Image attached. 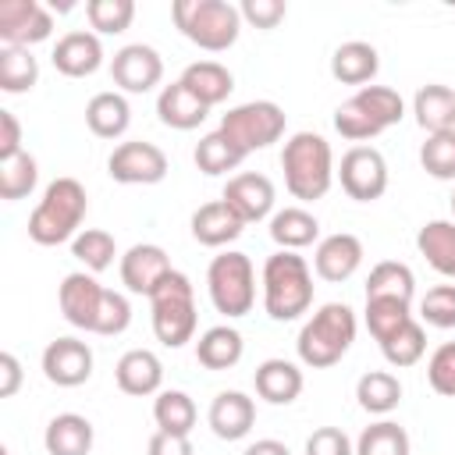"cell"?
Masks as SVG:
<instances>
[{"label":"cell","instance_id":"6da1fadb","mask_svg":"<svg viewBox=\"0 0 455 455\" xmlns=\"http://www.w3.org/2000/svg\"><path fill=\"white\" fill-rule=\"evenodd\" d=\"M313 306V270L299 252L277 249L263 263V309L270 320L288 323Z\"/></svg>","mask_w":455,"mask_h":455},{"label":"cell","instance_id":"7a4b0ae2","mask_svg":"<svg viewBox=\"0 0 455 455\" xmlns=\"http://www.w3.org/2000/svg\"><path fill=\"white\" fill-rule=\"evenodd\" d=\"M281 171H284V185L295 199H302V203L323 199L334 181L331 142L316 132H295L281 149Z\"/></svg>","mask_w":455,"mask_h":455},{"label":"cell","instance_id":"3957f363","mask_svg":"<svg viewBox=\"0 0 455 455\" xmlns=\"http://www.w3.org/2000/svg\"><path fill=\"white\" fill-rule=\"evenodd\" d=\"M89 210V196L82 188V181L75 178H53L39 199V206L28 217V238L36 245H60V242H75L78 228L85 220Z\"/></svg>","mask_w":455,"mask_h":455},{"label":"cell","instance_id":"277c9868","mask_svg":"<svg viewBox=\"0 0 455 455\" xmlns=\"http://www.w3.org/2000/svg\"><path fill=\"white\" fill-rule=\"evenodd\" d=\"M355 341V313L345 302H327L320 306L299 331V359L313 370H327L334 363H341V355L352 348Z\"/></svg>","mask_w":455,"mask_h":455},{"label":"cell","instance_id":"5b68a950","mask_svg":"<svg viewBox=\"0 0 455 455\" xmlns=\"http://www.w3.org/2000/svg\"><path fill=\"white\" fill-rule=\"evenodd\" d=\"M405 114V100L391 85H363L334 110V132L348 142L377 139L384 128L398 124Z\"/></svg>","mask_w":455,"mask_h":455},{"label":"cell","instance_id":"8992f818","mask_svg":"<svg viewBox=\"0 0 455 455\" xmlns=\"http://www.w3.org/2000/svg\"><path fill=\"white\" fill-rule=\"evenodd\" d=\"M171 14H174L178 32L210 53L235 46V39L242 32V11L228 0H178L171 7Z\"/></svg>","mask_w":455,"mask_h":455},{"label":"cell","instance_id":"52a82bcc","mask_svg":"<svg viewBox=\"0 0 455 455\" xmlns=\"http://www.w3.org/2000/svg\"><path fill=\"white\" fill-rule=\"evenodd\" d=\"M153 334L167 348H181L196 334V291L181 270H171L167 281L149 295Z\"/></svg>","mask_w":455,"mask_h":455},{"label":"cell","instance_id":"ba28073f","mask_svg":"<svg viewBox=\"0 0 455 455\" xmlns=\"http://www.w3.org/2000/svg\"><path fill=\"white\" fill-rule=\"evenodd\" d=\"M206 288L210 302L224 316H245L256 306V270L245 252H220L210 259L206 270Z\"/></svg>","mask_w":455,"mask_h":455},{"label":"cell","instance_id":"9c48e42d","mask_svg":"<svg viewBox=\"0 0 455 455\" xmlns=\"http://www.w3.org/2000/svg\"><path fill=\"white\" fill-rule=\"evenodd\" d=\"M220 132L249 156L256 149L274 146L284 135V110L274 100H252L238 103L220 117Z\"/></svg>","mask_w":455,"mask_h":455},{"label":"cell","instance_id":"30bf717a","mask_svg":"<svg viewBox=\"0 0 455 455\" xmlns=\"http://www.w3.org/2000/svg\"><path fill=\"white\" fill-rule=\"evenodd\" d=\"M338 181H341L345 196L355 199V203L380 199L387 192V160H384V153L373 149V146H352L341 156Z\"/></svg>","mask_w":455,"mask_h":455},{"label":"cell","instance_id":"8fae6325","mask_svg":"<svg viewBox=\"0 0 455 455\" xmlns=\"http://www.w3.org/2000/svg\"><path fill=\"white\" fill-rule=\"evenodd\" d=\"M107 174L117 185H156L167 178V153L142 139L121 142L107 160Z\"/></svg>","mask_w":455,"mask_h":455},{"label":"cell","instance_id":"7c38bea8","mask_svg":"<svg viewBox=\"0 0 455 455\" xmlns=\"http://www.w3.org/2000/svg\"><path fill=\"white\" fill-rule=\"evenodd\" d=\"M53 14L39 0H4L0 4V39L4 46H32L50 39Z\"/></svg>","mask_w":455,"mask_h":455},{"label":"cell","instance_id":"4fadbf2b","mask_svg":"<svg viewBox=\"0 0 455 455\" xmlns=\"http://www.w3.org/2000/svg\"><path fill=\"white\" fill-rule=\"evenodd\" d=\"M110 78L121 92H149L164 78V60L146 43H128L110 60Z\"/></svg>","mask_w":455,"mask_h":455},{"label":"cell","instance_id":"5bb4252c","mask_svg":"<svg viewBox=\"0 0 455 455\" xmlns=\"http://www.w3.org/2000/svg\"><path fill=\"white\" fill-rule=\"evenodd\" d=\"M174 267H171V259H167V252L160 249V245H153V242H139V245H132L124 256H121V284L132 291V295H153L164 281H167V274H171Z\"/></svg>","mask_w":455,"mask_h":455},{"label":"cell","instance_id":"9a60e30c","mask_svg":"<svg viewBox=\"0 0 455 455\" xmlns=\"http://www.w3.org/2000/svg\"><path fill=\"white\" fill-rule=\"evenodd\" d=\"M43 373L57 387H78L92 377V348L78 338H57L43 348Z\"/></svg>","mask_w":455,"mask_h":455},{"label":"cell","instance_id":"2e32d148","mask_svg":"<svg viewBox=\"0 0 455 455\" xmlns=\"http://www.w3.org/2000/svg\"><path fill=\"white\" fill-rule=\"evenodd\" d=\"M220 199H224L245 224H256V220L270 217V210H274V181H270L267 174L245 171V174L228 178Z\"/></svg>","mask_w":455,"mask_h":455},{"label":"cell","instance_id":"e0dca14e","mask_svg":"<svg viewBox=\"0 0 455 455\" xmlns=\"http://www.w3.org/2000/svg\"><path fill=\"white\" fill-rule=\"evenodd\" d=\"M103 284L92 277V274H68L60 281V291H57V302H60V313L71 327H82V331H92L96 316H100V302H103Z\"/></svg>","mask_w":455,"mask_h":455},{"label":"cell","instance_id":"ac0fdd59","mask_svg":"<svg viewBox=\"0 0 455 455\" xmlns=\"http://www.w3.org/2000/svg\"><path fill=\"white\" fill-rule=\"evenodd\" d=\"M363 263V242L348 231H338V235H327L316 252H313V270L316 277L331 281V284H341L348 281Z\"/></svg>","mask_w":455,"mask_h":455},{"label":"cell","instance_id":"d6986e66","mask_svg":"<svg viewBox=\"0 0 455 455\" xmlns=\"http://www.w3.org/2000/svg\"><path fill=\"white\" fill-rule=\"evenodd\" d=\"M114 380L124 395H135V398H146V395H160V384H164V363L156 352L149 348H132L117 359L114 366Z\"/></svg>","mask_w":455,"mask_h":455},{"label":"cell","instance_id":"ffe728a7","mask_svg":"<svg viewBox=\"0 0 455 455\" xmlns=\"http://www.w3.org/2000/svg\"><path fill=\"white\" fill-rule=\"evenodd\" d=\"M206 419L220 441H242L256 423V402L245 391H220L210 402Z\"/></svg>","mask_w":455,"mask_h":455},{"label":"cell","instance_id":"44dd1931","mask_svg":"<svg viewBox=\"0 0 455 455\" xmlns=\"http://www.w3.org/2000/svg\"><path fill=\"white\" fill-rule=\"evenodd\" d=\"M53 68L68 78H85L92 71H100L103 64V46H100V36L96 32H68L57 39L53 46Z\"/></svg>","mask_w":455,"mask_h":455},{"label":"cell","instance_id":"7402d4cb","mask_svg":"<svg viewBox=\"0 0 455 455\" xmlns=\"http://www.w3.org/2000/svg\"><path fill=\"white\" fill-rule=\"evenodd\" d=\"M242 231H245V220H242L224 199L203 203V206L192 213V238H196L199 245L220 249V245H228V242H235Z\"/></svg>","mask_w":455,"mask_h":455},{"label":"cell","instance_id":"603a6c76","mask_svg":"<svg viewBox=\"0 0 455 455\" xmlns=\"http://www.w3.org/2000/svg\"><path fill=\"white\" fill-rule=\"evenodd\" d=\"M252 384H256V395L270 405H291L299 395H302V370L288 359H263L252 373Z\"/></svg>","mask_w":455,"mask_h":455},{"label":"cell","instance_id":"cb8c5ba5","mask_svg":"<svg viewBox=\"0 0 455 455\" xmlns=\"http://www.w3.org/2000/svg\"><path fill=\"white\" fill-rule=\"evenodd\" d=\"M156 114H160V121H164L167 128L192 132V128H199V124L206 121L210 107H206L199 96H192L188 85L178 78V82H171V85L160 89V96H156Z\"/></svg>","mask_w":455,"mask_h":455},{"label":"cell","instance_id":"d4e9b609","mask_svg":"<svg viewBox=\"0 0 455 455\" xmlns=\"http://www.w3.org/2000/svg\"><path fill=\"white\" fill-rule=\"evenodd\" d=\"M412 114H416V124L427 135L451 132L455 128V89H448L441 82L419 85L416 96H412Z\"/></svg>","mask_w":455,"mask_h":455},{"label":"cell","instance_id":"484cf974","mask_svg":"<svg viewBox=\"0 0 455 455\" xmlns=\"http://www.w3.org/2000/svg\"><path fill=\"white\" fill-rule=\"evenodd\" d=\"M380 68V57H377V46L363 43V39H348L341 43L334 53H331V75L341 82V85H366L373 82Z\"/></svg>","mask_w":455,"mask_h":455},{"label":"cell","instance_id":"4316f807","mask_svg":"<svg viewBox=\"0 0 455 455\" xmlns=\"http://www.w3.org/2000/svg\"><path fill=\"white\" fill-rule=\"evenodd\" d=\"M43 444H46V455H89L92 451V423L78 412H60L46 423Z\"/></svg>","mask_w":455,"mask_h":455},{"label":"cell","instance_id":"83f0119b","mask_svg":"<svg viewBox=\"0 0 455 455\" xmlns=\"http://www.w3.org/2000/svg\"><path fill=\"white\" fill-rule=\"evenodd\" d=\"M85 124L100 139H121L132 124V107L121 92H96L85 103Z\"/></svg>","mask_w":455,"mask_h":455},{"label":"cell","instance_id":"f1b7e54d","mask_svg":"<svg viewBox=\"0 0 455 455\" xmlns=\"http://www.w3.org/2000/svg\"><path fill=\"white\" fill-rule=\"evenodd\" d=\"M416 249L441 277H455V220H427L416 235Z\"/></svg>","mask_w":455,"mask_h":455},{"label":"cell","instance_id":"f546056e","mask_svg":"<svg viewBox=\"0 0 455 455\" xmlns=\"http://www.w3.org/2000/svg\"><path fill=\"white\" fill-rule=\"evenodd\" d=\"M181 82H185L188 92L199 96L206 107L224 103V100L231 96V89H235V75H231L224 64H217V60H196V64H188V68L181 71Z\"/></svg>","mask_w":455,"mask_h":455},{"label":"cell","instance_id":"4dcf8cb0","mask_svg":"<svg viewBox=\"0 0 455 455\" xmlns=\"http://www.w3.org/2000/svg\"><path fill=\"white\" fill-rule=\"evenodd\" d=\"M242 352H245L242 334L235 327H228V323H217V327L203 331L199 341H196V359L206 370H231L242 359Z\"/></svg>","mask_w":455,"mask_h":455},{"label":"cell","instance_id":"1f68e13d","mask_svg":"<svg viewBox=\"0 0 455 455\" xmlns=\"http://www.w3.org/2000/svg\"><path fill=\"white\" fill-rule=\"evenodd\" d=\"M316 235H320V220L302 206H284L270 217V238L288 252L313 245Z\"/></svg>","mask_w":455,"mask_h":455},{"label":"cell","instance_id":"d6a6232c","mask_svg":"<svg viewBox=\"0 0 455 455\" xmlns=\"http://www.w3.org/2000/svg\"><path fill=\"white\" fill-rule=\"evenodd\" d=\"M355 398H359V405H363L370 416H387V412L398 409V402H402V384H398V377L387 373V370H370V373L359 377Z\"/></svg>","mask_w":455,"mask_h":455},{"label":"cell","instance_id":"836d02e7","mask_svg":"<svg viewBox=\"0 0 455 455\" xmlns=\"http://www.w3.org/2000/svg\"><path fill=\"white\" fill-rule=\"evenodd\" d=\"M412 291H416V277L398 259L377 263L366 277V299H405V302H412Z\"/></svg>","mask_w":455,"mask_h":455},{"label":"cell","instance_id":"e575fe53","mask_svg":"<svg viewBox=\"0 0 455 455\" xmlns=\"http://www.w3.org/2000/svg\"><path fill=\"white\" fill-rule=\"evenodd\" d=\"M36 82H39V60L25 46H0V89L21 96Z\"/></svg>","mask_w":455,"mask_h":455},{"label":"cell","instance_id":"d590c367","mask_svg":"<svg viewBox=\"0 0 455 455\" xmlns=\"http://www.w3.org/2000/svg\"><path fill=\"white\" fill-rule=\"evenodd\" d=\"M153 419L164 434H181L188 437L199 412H196V402L185 395V391H160L156 402H153Z\"/></svg>","mask_w":455,"mask_h":455},{"label":"cell","instance_id":"8d00e7d4","mask_svg":"<svg viewBox=\"0 0 455 455\" xmlns=\"http://www.w3.org/2000/svg\"><path fill=\"white\" fill-rule=\"evenodd\" d=\"M242 160H245V153H242L220 128L210 132V135H203L199 146H196V167H199L203 174H228V171H235Z\"/></svg>","mask_w":455,"mask_h":455},{"label":"cell","instance_id":"74e56055","mask_svg":"<svg viewBox=\"0 0 455 455\" xmlns=\"http://www.w3.org/2000/svg\"><path fill=\"white\" fill-rule=\"evenodd\" d=\"M380 352H384V359H387L391 366H398V370L416 366V363L423 359V352H427V331H423V323H419V320H409V323L398 327L387 341H380Z\"/></svg>","mask_w":455,"mask_h":455},{"label":"cell","instance_id":"f35d334b","mask_svg":"<svg viewBox=\"0 0 455 455\" xmlns=\"http://www.w3.org/2000/svg\"><path fill=\"white\" fill-rule=\"evenodd\" d=\"M39 181V164L32 153H18L11 160H0V199L14 203L25 199Z\"/></svg>","mask_w":455,"mask_h":455},{"label":"cell","instance_id":"ab89813d","mask_svg":"<svg viewBox=\"0 0 455 455\" xmlns=\"http://www.w3.org/2000/svg\"><path fill=\"white\" fill-rule=\"evenodd\" d=\"M355 455H409V434L391 419L370 423L355 441Z\"/></svg>","mask_w":455,"mask_h":455},{"label":"cell","instance_id":"60d3db41","mask_svg":"<svg viewBox=\"0 0 455 455\" xmlns=\"http://www.w3.org/2000/svg\"><path fill=\"white\" fill-rule=\"evenodd\" d=\"M71 256L78 259V263H85L89 270H107L110 263H114V256H117V242H114V235L110 231H100V228H85V231H78V238L71 242Z\"/></svg>","mask_w":455,"mask_h":455},{"label":"cell","instance_id":"b9f144b4","mask_svg":"<svg viewBox=\"0 0 455 455\" xmlns=\"http://www.w3.org/2000/svg\"><path fill=\"white\" fill-rule=\"evenodd\" d=\"M412 320L405 299H366V327L377 341H387L398 327Z\"/></svg>","mask_w":455,"mask_h":455},{"label":"cell","instance_id":"7bdbcfd3","mask_svg":"<svg viewBox=\"0 0 455 455\" xmlns=\"http://www.w3.org/2000/svg\"><path fill=\"white\" fill-rule=\"evenodd\" d=\"M419 164H423V171L430 178L455 181V128L451 132L427 135V142L419 146Z\"/></svg>","mask_w":455,"mask_h":455},{"label":"cell","instance_id":"ee69618b","mask_svg":"<svg viewBox=\"0 0 455 455\" xmlns=\"http://www.w3.org/2000/svg\"><path fill=\"white\" fill-rule=\"evenodd\" d=\"M85 18L100 36H117L132 25L135 18V4L132 0H89L85 4Z\"/></svg>","mask_w":455,"mask_h":455},{"label":"cell","instance_id":"f6af8a7d","mask_svg":"<svg viewBox=\"0 0 455 455\" xmlns=\"http://www.w3.org/2000/svg\"><path fill=\"white\" fill-rule=\"evenodd\" d=\"M419 316L430 323V327H455V284H437L423 295L419 302Z\"/></svg>","mask_w":455,"mask_h":455},{"label":"cell","instance_id":"bcb514c9","mask_svg":"<svg viewBox=\"0 0 455 455\" xmlns=\"http://www.w3.org/2000/svg\"><path fill=\"white\" fill-rule=\"evenodd\" d=\"M128 323H132V306H128V299L121 295V291H103V302H100V316H96V323H92V334H121V331H128Z\"/></svg>","mask_w":455,"mask_h":455},{"label":"cell","instance_id":"7dc6e473","mask_svg":"<svg viewBox=\"0 0 455 455\" xmlns=\"http://www.w3.org/2000/svg\"><path fill=\"white\" fill-rule=\"evenodd\" d=\"M427 380H430V387H434L437 395L455 398V341H444V345L430 355V363H427Z\"/></svg>","mask_w":455,"mask_h":455},{"label":"cell","instance_id":"c3c4849f","mask_svg":"<svg viewBox=\"0 0 455 455\" xmlns=\"http://www.w3.org/2000/svg\"><path fill=\"white\" fill-rule=\"evenodd\" d=\"M306 455H355V448L341 427H320L306 437Z\"/></svg>","mask_w":455,"mask_h":455},{"label":"cell","instance_id":"681fc988","mask_svg":"<svg viewBox=\"0 0 455 455\" xmlns=\"http://www.w3.org/2000/svg\"><path fill=\"white\" fill-rule=\"evenodd\" d=\"M238 11H242V18H245L249 25H256V28H277L281 18L288 14V7H284L281 0H245Z\"/></svg>","mask_w":455,"mask_h":455},{"label":"cell","instance_id":"f907efd6","mask_svg":"<svg viewBox=\"0 0 455 455\" xmlns=\"http://www.w3.org/2000/svg\"><path fill=\"white\" fill-rule=\"evenodd\" d=\"M25 153L21 149V121L14 117V110H0V160H11Z\"/></svg>","mask_w":455,"mask_h":455},{"label":"cell","instance_id":"816d5d0a","mask_svg":"<svg viewBox=\"0 0 455 455\" xmlns=\"http://www.w3.org/2000/svg\"><path fill=\"white\" fill-rule=\"evenodd\" d=\"M146 455H196V451H192V441H188V437L156 430V434L149 437V448H146Z\"/></svg>","mask_w":455,"mask_h":455},{"label":"cell","instance_id":"f5cc1de1","mask_svg":"<svg viewBox=\"0 0 455 455\" xmlns=\"http://www.w3.org/2000/svg\"><path fill=\"white\" fill-rule=\"evenodd\" d=\"M21 387V363L14 352H0V398H14Z\"/></svg>","mask_w":455,"mask_h":455},{"label":"cell","instance_id":"db71d44e","mask_svg":"<svg viewBox=\"0 0 455 455\" xmlns=\"http://www.w3.org/2000/svg\"><path fill=\"white\" fill-rule=\"evenodd\" d=\"M242 455H291V451H288V444H281V441H274V437H263V441L249 444Z\"/></svg>","mask_w":455,"mask_h":455},{"label":"cell","instance_id":"11a10c76","mask_svg":"<svg viewBox=\"0 0 455 455\" xmlns=\"http://www.w3.org/2000/svg\"><path fill=\"white\" fill-rule=\"evenodd\" d=\"M451 213H455V192H451Z\"/></svg>","mask_w":455,"mask_h":455}]
</instances>
